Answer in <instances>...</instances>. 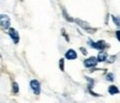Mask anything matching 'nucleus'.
I'll use <instances>...</instances> for the list:
<instances>
[{
	"instance_id": "f8f14e48",
	"label": "nucleus",
	"mask_w": 120,
	"mask_h": 103,
	"mask_svg": "<svg viewBox=\"0 0 120 103\" xmlns=\"http://www.w3.org/2000/svg\"><path fill=\"white\" fill-rule=\"evenodd\" d=\"M19 91H20V88H19L18 82L12 81L11 82V92H12V94H18Z\"/></svg>"
},
{
	"instance_id": "2eb2a0df",
	"label": "nucleus",
	"mask_w": 120,
	"mask_h": 103,
	"mask_svg": "<svg viewBox=\"0 0 120 103\" xmlns=\"http://www.w3.org/2000/svg\"><path fill=\"white\" fill-rule=\"evenodd\" d=\"M106 80H107L108 82H113L115 81V74L112 72H108V73H106Z\"/></svg>"
},
{
	"instance_id": "6e6552de",
	"label": "nucleus",
	"mask_w": 120,
	"mask_h": 103,
	"mask_svg": "<svg viewBox=\"0 0 120 103\" xmlns=\"http://www.w3.org/2000/svg\"><path fill=\"white\" fill-rule=\"evenodd\" d=\"M108 57H109V54L107 53V51H99L98 56L96 57V58H97L98 62L100 63V62H106L108 59Z\"/></svg>"
},
{
	"instance_id": "f257e3e1",
	"label": "nucleus",
	"mask_w": 120,
	"mask_h": 103,
	"mask_svg": "<svg viewBox=\"0 0 120 103\" xmlns=\"http://www.w3.org/2000/svg\"><path fill=\"white\" fill-rule=\"evenodd\" d=\"M87 44L89 46L91 49H96L98 51H106L108 48L110 47L105 40H98V41H94L91 38H88Z\"/></svg>"
},
{
	"instance_id": "7ed1b4c3",
	"label": "nucleus",
	"mask_w": 120,
	"mask_h": 103,
	"mask_svg": "<svg viewBox=\"0 0 120 103\" xmlns=\"http://www.w3.org/2000/svg\"><path fill=\"white\" fill-rule=\"evenodd\" d=\"M0 28L6 31H8L9 28H11V19L6 13H0Z\"/></svg>"
},
{
	"instance_id": "412c9836",
	"label": "nucleus",
	"mask_w": 120,
	"mask_h": 103,
	"mask_svg": "<svg viewBox=\"0 0 120 103\" xmlns=\"http://www.w3.org/2000/svg\"><path fill=\"white\" fill-rule=\"evenodd\" d=\"M0 58H1V54H0Z\"/></svg>"
},
{
	"instance_id": "ddd939ff",
	"label": "nucleus",
	"mask_w": 120,
	"mask_h": 103,
	"mask_svg": "<svg viewBox=\"0 0 120 103\" xmlns=\"http://www.w3.org/2000/svg\"><path fill=\"white\" fill-rule=\"evenodd\" d=\"M64 58H60L59 59V62H58V64H59V69L61 72H64L66 71V68H64V64H66V62H64Z\"/></svg>"
},
{
	"instance_id": "423d86ee",
	"label": "nucleus",
	"mask_w": 120,
	"mask_h": 103,
	"mask_svg": "<svg viewBox=\"0 0 120 103\" xmlns=\"http://www.w3.org/2000/svg\"><path fill=\"white\" fill-rule=\"evenodd\" d=\"M8 36H9V38L12 40V42L15 43V44H18L19 43V41H20V36H19V32H18L15 28H9L8 29Z\"/></svg>"
},
{
	"instance_id": "20e7f679",
	"label": "nucleus",
	"mask_w": 120,
	"mask_h": 103,
	"mask_svg": "<svg viewBox=\"0 0 120 103\" xmlns=\"http://www.w3.org/2000/svg\"><path fill=\"white\" fill-rule=\"evenodd\" d=\"M82 63H83V67L87 69H89V70H91V69L94 68H97V65H98V60H97V58L94 56H91V57H88V58H86L85 60L82 61Z\"/></svg>"
},
{
	"instance_id": "4468645a",
	"label": "nucleus",
	"mask_w": 120,
	"mask_h": 103,
	"mask_svg": "<svg viewBox=\"0 0 120 103\" xmlns=\"http://www.w3.org/2000/svg\"><path fill=\"white\" fill-rule=\"evenodd\" d=\"M111 20H112V22H113V23L118 27V28H120V17L111 14Z\"/></svg>"
},
{
	"instance_id": "f3484780",
	"label": "nucleus",
	"mask_w": 120,
	"mask_h": 103,
	"mask_svg": "<svg viewBox=\"0 0 120 103\" xmlns=\"http://www.w3.org/2000/svg\"><path fill=\"white\" fill-rule=\"evenodd\" d=\"M116 59H117L116 54H115V56H111V57H108V59L106 62H108V63H113V62L116 61Z\"/></svg>"
},
{
	"instance_id": "a211bd4d",
	"label": "nucleus",
	"mask_w": 120,
	"mask_h": 103,
	"mask_svg": "<svg viewBox=\"0 0 120 103\" xmlns=\"http://www.w3.org/2000/svg\"><path fill=\"white\" fill-rule=\"evenodd\" d=\"M79 51L81 52L82 56H85V57L88 56V50H87L85 47H80V48H79Z\"/></svg>"
},
{
	"instance_id": "9b49d317",
	"label": "nucleus",
	"mask_w": 120,
	"mask_h": 103,
	"mask_svg": "<svg viewBox=\"0 0 120 103\" xmlns=\"http://www.w3.org/2000/svg\"><path fill=\"white\" fill-rule=\"evenodd\" d=\"M86 81H87V90L90 91L92 90V88L94 86V84H96V81H94V79H92V78H89L86 75Z\"/></svg>"
},
{
	"instance_id": "9d476101",
	"label": "nucleus",
	"mask_w": 120,
	"mask_h": 103,
	"mask_svg": "<svg viewBox=\"0 0 120 103\" xmlns=\"http://www.w3.org/2000/svg\"><path fill=\"white\" fill-rule=\"evenodd\" d=\"M61 12H62V16H64V20L68 22H75V18H72L68 12H67V10L64 7H61Z\"/></svg>"
},
{
	"instance_id": "aec40b11",
	"label": "nucleus",
	"mask_w": 120,
	"mask_h": 103,
	"mask_svg": "<svg viewBox=\"0 0 120 103\" xmlns=\"http://www.w3.org/2000/svg\"><path fill=\"white\" fill-rule=\"evenodd\" d=\"M115 34H116V39L120 42V29H119V30H117Z\"/></svg>"
},
{
	"instance_id": "dca6fc26",
	"label": "nucleus",
	"mask_w": 120,
	"mask_h": 103,
	"mask_svg": "<svg viewBox=\"0 0 120 103\" xmlns=\"http://www.w3.org/2000/svg\"><path fill=\"white\" fill-rule=\"evenodd\" d=\"M61 33H62V37L64 38V40H66L67 42H69V41H70V38H69V34L66 32V29L62 28V29H61Z\"/></svg>"
},
{
	"instance_id": "1a4fd4ad",
	"label": "nucleus",
	"mask_w": 120,
	"mask_h": 103,
	"mask_svg": "<svg viewBox=\"0 0 120 103\" xmlns=\"http://www.w3.org/2000/svg\"><path fill=\"white\" fill-rule=\"evenodd\" d=\"M108 93L110 95H116V94H119L120 93V90L119 88L115 84H110V85L108 86Z\"/></svg>"
},
{
	"instance_id": "6ab92c4d",
	"label": "nucleus",
	"mask_w": 120,
	"mask_h": 103,
	"mask_svg": "<svg viewBox=\"0 0 120 103\" xmlns=\"http://www.w3.org/2000/svg\"><path fill=\"white\" fill-rule=\"evenodd\" d=\"M90 93V95H92V96H96V98H100L101 96V94H99V93H97V92H94V90H90V91H88Z\"/></svg>"
},
{
	"instance_id": "0eeeda50",
	"label": "nucleus",
	"mask_w": 120,
	"mask_h": 103,
	"mask_svg": "<svg viewBox=\"0 0 120 103\" xmlns=\"http://www.w3.org/2000/svg\"><path fill=\"white\" fill-rule=\"evenodd\" d=\"M64 60H68V61H72V60H76L78 59V53L76 50L73 49H68L67 51L64 52Z\"/></svg>"
},
{
	"instance_id": "f03ea898",
	"label": "nucleus",
	"mask_w": 120,
	"mask_h": 103,
	"mask_svg": "<svg viewBox=\"0 0 120 103\" xmlns=\"http://www.w3.org/2000/svg\"><path fill=\"white\" fill-rule=\"evenodd\" d=\"M75 22L78 25V27H80L81 29H83V30L86 31V32H88V33H94V32L97 31L96 28H92L87 21L81 20V19H79V18H76V19H75Z\"/></svg>"
},
{
	"instance_id": "39448f33",
	"label": "nucleus",
	"mask_w": 120,
	"mask_h": 103,
	"mask_svg": "<svg viewBox=\"0 0 120 103\" xmlns=\"http://www.w3.org/2000/svg\"><path fill=\"white\" fill-rule=\"evenodd\" d=\"M29 86H30V89H31V91L34 92V95H37V96L40 95V93H41V84H40V82H39L37 79L30 80Z\"/></svg>"
}]
</instances>
